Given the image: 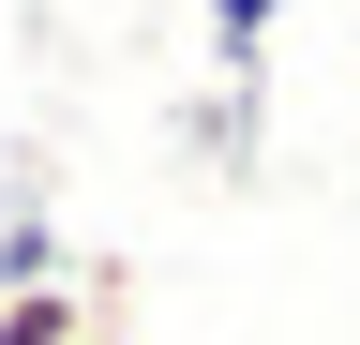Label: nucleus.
Wrapping results in <instances>:
<instances>
[{
	"label": "nucleus",
	"mask_w": 360,
	"mask_h": 345,
	"mask_svg": "<svg viewBox=\"0 0 360 345\" xmlns=\"http://www.w3.org/2000/svg\"><path fill=\"white\" fill-rule=\"evenodd\" d=\"M255 105H270V75H210V105H195V165H255Z\"/></svg>",
	"instance_id": "obj_1"
},
{
	"label": "nucleus",
	"mask_w": 360,
	"mask_h": 345,
	"mask_svg": "<svg viewBox=\"0 0 360 345\" xmlns=\"http://www.w3.org/2000/svg\"><path fill=\"white\" fill-rule=\"evenodd\" d=\"M0 345H90V285H0Z\"/></svg>",
	"instance_id": "obj_2"
},
{
	"label": "nucleus",
	"mask_w": 360,
	"mask_h": 345,
	"mask_svg": "<svg viewBox=\"0 0 360 345\" xmlns=\"http://www.w3.org/2000/svg\"><path fill=\"white\" fill-rule=\"evenodd\" d=\"M270 30H285V0H210V60L225 75H270Z\"/></svg>",
	"instance_id": "obj_3"
},
{
	"label": "nucleus",
	"mask_w": 360,
	"mask_h": 345,
	"mask_svg": "<svg viewBox=\"0 0 360 345\" xmlns=\"http://www.w3.org/2000/svg\"><path fill=\"white\" fill-rule=\"evenodd\" d=\"M0 285H60V226L45 210H0Z\"/></svg>",
	"instance_id": "obj_4"
}]
</instances>
